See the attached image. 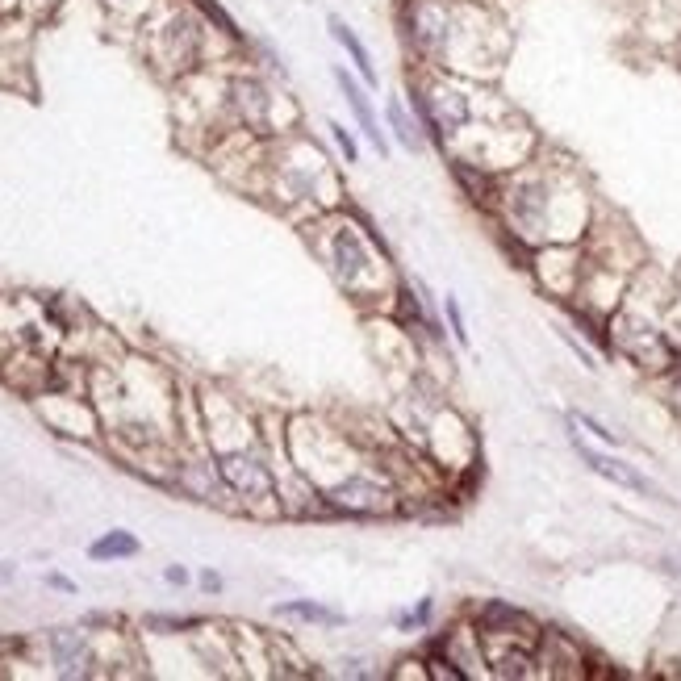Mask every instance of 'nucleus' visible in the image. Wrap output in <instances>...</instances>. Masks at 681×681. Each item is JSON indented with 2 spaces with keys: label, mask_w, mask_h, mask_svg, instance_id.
<instances>
[{
  "label": "nucleus",
  "mask_w": 681,
  "mask_h": 681,
  "mask_svg": "<svg viewBox=\"0 0 681 681\" xmlns=\"http://www.w3.org/2000/svg\"><path fill=\"white\" fill-rule=\"evenodd\" d=\"M493 222H498L502 243L531 264L535 247L581 243L594 226L590 193L565 159H527L498 180V201H493ZM523 264V268H527Z\"/></svg>",
  "instance_id": "nucleus-2"
},
{
  "label": "nucleus",
  "mask_w": 681,
  "mask_h": 681,
  "mask_svg": "<svg viewBox=\"0 0 681 681\" xmlns=\"http://www.w3.org/2000/svg\"><path fill=\"white\" fill-rule=\"evenodd\" d=\"M46 585H51V590H59V594H76V581L63 577V573H46Z\"/></svg>",
  "instance_id": "nucleus-21"
},
{
  "label": "nucleus",
  "mask_w": 681,
  "mask_h": 681,
  "mask_svg": "<svg viewBox=\"0 0 681 681\" xmlns=\"http://www.w3.org/2000/svg\"><path fill=\"white\" fill-rule=\"evenodd\" d=\"M443 322H448V335L456 339V347H468V322H464V305L456 293L443 297Z\"/></svg>",
  "instance_id": "nucleus-16"
},
{
  "label": "nucleus",
  "mask_w": 681,
  "mask_h": 681,
  "mask_svg": "<svg viewBox=\"0 0 681 681\" xmlns=\"http://www.w3.org/2000/svg\"><path fill=\"white\" fill-rule=\"evenodd\" d=\"M138 552H143L138 535H134V531H122V527H113V531L97 535V539L88 544V560H97V565H109V560H130V556H138Z\"/></svg>",
  "instance_id": "nucleus-13"
},
{
  "label": "nucleus",
  "mask_w": 681,
  "mask_h": 681,
  "mask_svg": "<svg viewBox=\"0 0 681 681\" xmlns=\"http://www.w3.org/2000/svg\"><path fill=\"white\" fill-rule=\"evenodd\" d=\"M569 418L577 422V427H581V431H590V435H594V439L602 443V448H615V443H619V435H615V431H610V427H606V422H598L594 414H585V410H569Z\"/></svg>",
  "instance_id": "nucleus-17"
},
{
  "label": "nucleus",
  "mask_w": 681,
  "mask_h": 681,
  "mask_svg": "<svg viewBox=\"0 0 681 681\" xmlns=\"http://www.w3.org/2000/svg\"><path fill=\"white\" fill-rule=\"evenodd\" d=\"M197 585H201V590H205V594H222V577H218L214 569H201Z\"/></svg>",
  "instance_id": "nucleus-20"
},
{
  "label": "nucleus",
  "mask_w": 681,
  "mask_h": 681,
  "mask_svg": "<svg viewBox=\"0 0 681 681\" xmlns=\"http://www.w3.org/2000/svg\"><path fill=\"white\" fill-rule=\"evenodd\" d=\"M665 381H669V402L681 410V360H677V364L665 372Z\"/></svg>",
  "instance_id": "nucleus-19"
},
{
  "label": "nucleus",
  "mask_w": 681,
  "mask_h": 681,
  "mask_svg": "<svg viewBox=\"0 0 681 681\" xmlns=\"http://www.w3.org/2000/svg\"><path fill=\"white\" fill-rule=\"evenodd\" d=\"M147 627L151 631H163V636H172V631H193L201 627L197 615H147Z\"/></svg>",
  "instance_id": "nucleus-18"
},
{
  "label": "nucleus",
  "mask_w": 681,
  "mask_h": 681,
  "mask_svg": "<svg viewBox=\"0 0 681 681\" xmlns=\"http://www.w3.org/2000/svg\"><path fill=\"white\" fill-rule=\"evenodd\" d=\"M397 38L414 67L489 80L510 55V21L498 0H397Z\"/></svg>",
  "instance_id": "nucleus-1"
},
{
  "label": "nucleus",
  "mask_w": 681,
  "mask_h": 681,
  "mask_svg": "<svg viewBox=\"0 0 681 681\" xmlns=\"http://www.w3.org/2000/svg\"><path fill=\"white\" fill-rule=\"evenodd\" d=\"M218 481L234 493V498H243L247 506L255 502H272L276 498V473L264 456L255 452H230V456H218Z\"/></svg>",
  "instance_id": "nucleus-7"
},
{
  "label": "nucleus",
  "mask_w": 681,
  "mask_h": 681,
  "mask_svg": "<svg viewBox=\"0 0 681 681\" xmlns=\"http://www.w3.org/2000/svg\"><path fill=\"white\" fill-rule=\"evenodd\" d=\"M331 80H335L339 97H343V105H347L351 126H356V134L364 138V147H368L372 155H377V159H389L393 143H389L385 117H381L377 101H372V88H368L356 72H351V63H335V67H331Z\"/></svg>",
  "instance_id": "nucleus-6"
},
{
  "label": "nucleus",
  "mask_w": 681,
  "mask_h": 681,
  "mask_svg": "<svg viewBox=\"0 0 681 681\" xmlns=\"http://www.w3.org/2000/svg\"><path fill=\"white\" fill-rule=\"evenodd\" d=\"M381 117H385V130H389V143L402 151V155H410V159H422L431 151V143H427V134H422V122H418V113L410 109V101L406 97H385V109H381Z\"/></svg>",
  "instance_id": "nucleus-9"
},
{
  "label": "nucleus",
  "mask_w": 681,
  "mask_h": 681,
  "mask_svg": "<svg viewBox=\"0 0 681 681\" xmlns=\"http://www.w3.org/2000/svg\"><path fill=\"white\" fill-rule=\"evenodd\" d=\"M17 577V565H9V560H5V565H0V585H9Z\"/></svg>",
  "instance_id": "nucleus-24"
},
{
  "label": "nucleus",
  "mask_w": 681,
  "mask_h": 681,
  "mask_svg": "<svg viewBox=\"0 0 681 681\" xmlns=\"http://www.w3.org/2000/svg\"><path fill=\"white\" fill-rule=\"evenodd\" d=\"M326 134H331V143H335L339 159L356 168V163H360V151H364V138L356 134V126H347V122H339V117H331V122H326Z\"/></svg>",
  "instance_id": "nucleus-15"
},
{
  "label": "nucleus",
  "mask_w": 681,
  "mask_h": 681,
  "mask_svg": "<svg viewBox=\"0 0 681 681\" xmlns=\"http://www.w3.org/2000/svg\"><path fill=\"white\" fill-rule=\"evenodd\" d=\"M406 101L418 113L431 151H439V155H448L464 130H473L477 122H485V117L506 109L493 92H485V80L431 72V67H414L410 72Z\"/></svg>",
  "instance_id": "nucleus-4"
},
{
  "label": "nucleus",
  "mask_w": 681,
  "mask_h": 681,
  "mask_svg": "<svg viewBox=\"0 0 681 681\" xmlns=\"http://www.w3.org/2000/svg\"><path fill=\"white\" fill-rule=\"evenodd\" d=\"M272 610L280 619H293V623H305V627H322V631H343L351 623L339 606H326L318 598H289V602H276Z\"/></svg>",
  "instance_id": "nucleus-12"
},
{
  "label": "nucleus",
  "mask_w": 681,
  "mask_h": 681,
  "mask_svg": "<svg viewBox=\"0 0 681 681\" xmlns=\"http://www.w3.org/2000/svg\"><path fill=\"white\" fill-rule=\"evenodd\" d=\"M163 581H168V585H189V569H184V565H168V569H163Z\"/></svg>",
  "instance_id": "nucleus-22"
},
{
  "label": "nucleus",
  "mask_w": 681,
  "mask_h": 681,
  "mask_svg": "<svg viewBox=\"0 0 681 681\" xmlns=\"http://www.w3.org/2000/svg\"><path fill=\"white\" fill-rule=\"evenodd\" d=\"M343 677H377V669H368V661H343Z\"/></svg>",
  "instance_id": "nucleus-23"
},
{
  "label": "nucleus",
  "mask_w": 681,
  "mask_h": 681,
  "mask_svg": "<svg viewBox=\"0 0 681 681\" xmlns=\"http://www.w3.org/2000/svg\"><path fill=\"white\" fill-rule=\"evenodd\" d=\"M276 176H280V197L293 201V205H305L314 218L347 205L339 168L331 163V155H326L314 138H305V134H297L289 143V155L280 159Z\"/></svg>",
  "instance_id": "nucleus-5"
},
{
  "label": "nucleus",
  "mask_w": 681,
  "mask_h": 681,
  "mask_svg": "<svg viewBox=\"0 0 681 681\" xmlns=\"http://www.w3.org/2000/svg\"><path fill=\"white\" fill-rule=\"evenodd\" d=\"M46 648H51V665H55L59 677H84L88 673L92 652H88V640L80 636V631L55 627L51 636H46Z\"/></svg>",
  "instance_id": "nucleus-11"
},
{
  "label": "nucleus",
  "mask_w": 681,
  "mask_h": 681,
  "mask_svg": "<svg viewBox=\"0 0 681 681\" xmlns=\"http://www.w3.org/2000/svg\"><path fill=\"white\" fill-rule=\"evenodd\" d=\"M431 623H435V598H431V594H422L410 610L393 615V627L402 631V636H418V631H431Z\"/></svg>",
  "instance_id": "nucleus-14"
},
{
  "label": "nucleus",
  "mask_w": 681,
  "mask_h": 681,
  "mask_svg": "<svg viewBox=\"0 0 681 681\" xmlns=\"http://www.w3.org/2000/svg\"><path fill=\"white\" fill-rule=\"evenodd\" d=\"M569 443H573V452L581 456V464L590 468V473H598V477H606L610 485H619V489H631V493H640V498H665L661 493V485H656L652 477H644L636 464H627L623 456H615V452H602V448H590V443L581 439V427L569 418Z\"/></svg>",
  "instance_id": "nucleus-8"
},
{
  "label": "nucleus",
  "mask_w": 681,
  "mask_h": 681,
  "mask_svg": "<svg viewBox=\"0 0 681 681\" xmlns=\"http://www.w3.org/2000/svg\"><path fill=\"white\" fill-rule=\"evenodd\" d=\"M326 30H331V38H335V46L347 55V63H351V72H356L372 92L381 88V72H377V59H372V51H368V42L351 30V21L347 17H339V13H326Z\"/></svg>",
  "instance_id": "nucleus-10"
},
{
  "label": "nucleus",
  "mask_w": 681,
  "mask_h": 681,
  "mask_svg": "<svg viewBox=\"0 0 681 681\" xmlns=\"http://www.w3.org/2000/svg\"><path fill=\"white\" fill-rule=\"evenodd\" d=\"M310 247L322 260V268L331 272V280L347 293L351 305H364V310H389L402 276L393 268L389 243L381 239V230L372 226V218L356 205H339L331 214L314 218Z\"/></svg>",
  "instance_id": "nucleus-3"
}]
</instances>
